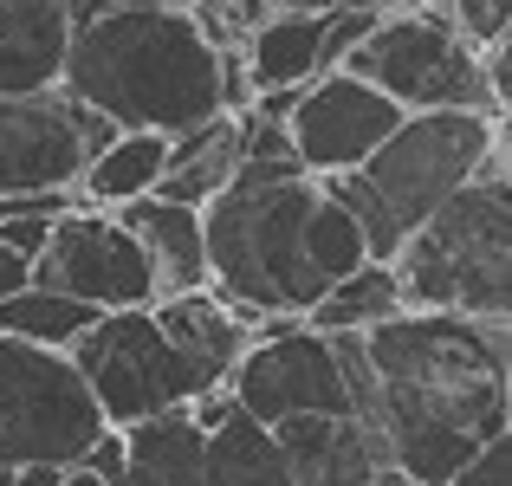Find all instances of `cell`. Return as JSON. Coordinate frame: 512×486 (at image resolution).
<instances>
[{
	"mask_svg": "<svg viewBox=\"0 0 512 486\" xmlns=\"http://www.w3.org/2000/svg\"><path fill=\"white\" fill-rule=\"evenodd\" d=\"M370 363V415L363 435L422 486H448L506 435V357L512 324H474L448 312H402L357 331Z\"/></svg>",
	"mask_w": 512,
	"mask_h": 486,
	"instance_id": "6da1fadb",
	"label": "cell"
},
{
	"mask_svg": "<svg viewBox=\"0 0 512 486\" xmlns=\"http://www.w3.org/2000/svg\"><path fill=\"white\" fill-rule=\"evenodd\" d=\"M65 91L117 130H182L221 117V52L201 39L188 7L143 0H72Z\"/></svg>",
	"mask_w": 512,
	"mask_h": 486,
	"instance_id": "7a4b0ae2",
	"label": "cell"
},
{
	"mask_svg": "<svg viewBox=\"0 0 512 486\" xmlns=\"http://www.w3.org/2000/svg\"><path fill=\"white\" fill-rule=\"evenodd\" d=\"M325 175H312L299 156L240 162L234 182L201 208V240H208V286L253 318H299L325 299V279L305 260V221H312Z\"/></svg>",
	"mask_w": 512,
	"mask_h": 486,
	"instance_id": "3957f363",
	"label": "cell"
},
{
	"mask_svg": "<svg viewBox=\"0 0 512 486\" xmlns=\"http://www.w3.org/2000/svg\"><path fill=\"white\" fill-rule=\"evenodd\" d=\"M493 162H500V117L493 111H415L389 130V143L363 169L331 175L325 188L357 214L370 260L389 266L402 240Z\"/></svg>",
	"mask_w": 512,
	"mask_h": 486,
	"instance_id": "277c9868",
	"label": "cell"
},
{
	"mask_svg": "<svg viewBox=\"0 0 512 486\" xmlns=\"http://www.w3.org/2000/svg\"><path fill=\"white\" fill-rule=\"evenodd\" d=\"M402 312H448L474 324H512V188L500 169L474 175L435 208L389 260Z\"/></svg>",
	"mask_w": 512,
	"mask_h": 486,
	"instance_id": "5b68a950",
	"label": "cell"
},
{
	"mask_svg": "<svg viewBox=\"0 0 512 486\" xmlns=\"http://www.w3.org/2000/svg\"><path fill=\"white\" fill-rule=\"evenodd\" d=\"M104 428L111 422L65 350L0 337V474L78 467Z\"/></svg>",
	"mask_w": 512,
	"mask_h": 486,
	"instance_id": "8992f818",
	"label": "cell"
},
{
	"mask_svg": "<svg viewBox=\"0 0 512 486\" xmlns=\"http://www.w3.org/2000/svg\"><path fill=\"white\" fill-rule=\"evenodd\" d=\"M350 78L376 85L402 117L415 111H493L480 52L448 26V0L422 13H383L357 52L344 59Z\"/></svg>",
	"mask_w": 512,
	"mask_h": 486,
	"instance_id": "52a82bcc",
	"label": "cell"
},
{
	"mask_svg": "<svg viewBox=\"0 0 512 486\" xmlns=\"http://www.w3.org/2000/svg\"><path fill=\"white\" fill-rule=\"evenodd\" d=\"M65 357L78 363V376H85V389L98 396V415L111 428L150 422V415H163V409H188V402L208 389L169 350V337L156 331L150 305H137V312H98L72 337Z\"/></svg>",
	"mask_w": 512,
	"mask_h": 486,
	"instance_id": "ba28073f",
	"label": "cell"
},
{
	"mask_svg": "<svg viewBox=\"0 0 512 486\" xmlns=\"http://www.w3.org/2000/svg\"><path fill=\"white\" fill-rule=\"evenodd\" d=\"M227 389H234L240 415H253L260 428H279L292 415H350L338 337L312 331L299 318H266L240 370L227 376Z\"/></svg>",
	"mask_w": 512,
	"mask_h": 486,
	"instance_id": "9c48e42d",
	"label": "cell"
},
{
	"mask_svg": "<svg viewBox=\"0 0 512 486\" xmlns=\"http://www.w3.org/2000/svg\"><path fill=\"white\" fill-rule=\"evenodd\" d=\"M117 137L111 117L85 111L65 85L0 98V195H78L85 162Z\"/></svg>",
	"mask_w": 512,
	"mask_h": 486,
	"instance_id": "30bf717a",
	"label": "cell"
},
{
	"mask_svg": "<svg viewBox=\"0 0 512 486\" xmlns=\"http://www.w3.org/2000/svg\"><path fill=\"white\" fill-rule=\"evenodd\" d=\"M33 286L59 292V299H78V305H91V312H137V305H156L150 260H143V247L130 240V227L104 208H85V201L52 221L46 253L33 260Z\"/></svg>",
	"mask_w": 512,
	"mask_h": 486,
	"instance_id": "8fae6325",
	"label": "cell"
},
{
	"mask_svg": "<svg viewBox=\"0 0 512 486\" xmlns=\"http://www.w3.org/2000/svg\"><path fill=\"white\" fill-rule=\"evenodd\" d=\"M396 124H402V111L376 85H363L350 72H318L312 85H299V98L286 111V143L305 169L331 182V175L363 169L389 143Z\"/></svg>",
	"mask_w": 512,
	"mask_h": 486,
	"instance_id": "7c38bea8",
	"label": "cell"
},
{
	"mask_svg": "<svg viewBox=\"0 0 512 486\" xmlns=\"http://www.w3.org/2000/svg\"><path fill=\"white\" fill-rule=\"evenodd\" d=\"M150 312H156V331L169 337V350H175V357H182L208 389L227 383V376L240 370V357H247V344H253V318H240L214 286L175 292V299H156Z\"/></svg>",
	"mask_w": 512,
	"mask_h": 486,
	"instance_id": "4fadbf2b",
	"label": "cell"
},
{
	"mask_svg": "<svg viewBox=\"0 0 512 486\" xmlns=\"http://www.w3.org/2000/svg\"><path fill=\"white\" fill-rule=\"evenodd\" d=\"M273 435L292 467V486H376L389 467V454L350 415H292Z\"/></svg>",
	"mask_w": 512,
	"mask_h": 486,
	"instance_id": "5bb4252c",
	"label": "cell"
},
{
	"mask_svg": "<svg viewBox=\"0 0 512 486\" xmlns=\"http://www.w3.org/2000/svg\"><path fill=\"white\" fill-rule=\"evenodd\" d=\"M72 52V7L65 0H0V98L52 91Z\"/></svg>",
	"mask_w": 512,
	"mask_h": 486,
	"instance_id": "9a60e30c",
	"label": "cell"
},
{
	"mask_svg": "<svg viewBox=\"0 0 512 486\" xmlns=\"http://www.w3.org/2000/svg\"><path fill=\"white\" fill-rule=\"evenodd\" d=\"M117 221L130 227V240L143 247L156 279V299H175V292H201L208 286V240H201V208H182V201L143 195L130 208H117Z\"/></svg>",
	"mask_w": 512,
	"mask_h": 486,
	"instance_id": "2e32d148",
	"label": "cell"
},
{
	"mask_svg": "<svg viewBox=\"0 0 512 486\" xmlns=\"http://www.w3.org/2000/svg\"><path fill=\"white\" fill-rule=\"evenodd\" d=\"M240 59H247L253 98H260V91H299V85H312V78L325 72V13H305V7L266 13V20L247 33Z\"/></svg>",
	"mask_w": 512,
	"mask_h": 486,
	"instance_id": "e0dca14e",
	"label": "cell"
},
{
	"mask_svg": "<svg viewBox=\"0 0 512 486\" xmlns=\"http://www.w3.org/2000/svg\"><path fill=\"white\" fill-rule=\"evenodd\" d=\"M208 435L188 409H163L124 428V486H201Z\"/></svg>",
	"mask_w": 512,
	"mask_h": 486,
	"instance_id": "ac0fdd59",
	"label": "cell"
},
{
	"mask_svg": "<svg viewBox=\"0 0 512 486\" xmlns=\"http://www.w3.org/2000/svg\"><path fill=\"white\" fill-rule=\"evenodd\" d=\"M240 162H247L240 156V117L221 111V117H208V124L169 137V175L156 182V195L182 201V208H208V201L234 182Z\"/></svg>",
	"mask_w": 512,
	"mask_h": 486,
	"instance_id": "d6986e66",
	"label": "cell"
},
{
	"mask_svg": "<svg viewBox=\"0 0 512 486\" xmlns=\"http://www.w3.org/2000/svg\"><path fill=\"white\" fill-rule=\"evenodd\" d=\"M163 175H169V137H163V130H117V137L85 162V175H78V201L117 214V208H130V201L156 195Z\"/></svg>",
	"mask_w": 512,
	"mask_h": 486,
	"instance_id": "ffe728a7",
	"label": "cell"
},
{
	"mask_svg": "<svg viewBox=\"0 0 512 486\" xmlns=\"http://www.w3.org/2000/svg\"><path fill=\"white\" fill-rule=\"evenodd\" d=\"M201 486H292V467H286V454H279V435L234 409L208 435Z\"/></svg>",
	"mask_w": 512,
	"mask_h": 486,
	"instance_id": "44dd1931",
	"label": "cell"
},
{
	"mask_svg": "<svg viewBox=\"0 0 512 486\" xmlns=\"http://www.w3.org/2000/svg\"><path fill=\"white\" fill-rule=\"evenodd\" d=\"M402 318V292H396V273H389L383 260L357 266L350 279H338V286L325 292V299L305 312V324L325 337H344V331H376V324Z\"/></svg>",
	"mask_w": 512,
	"mask_h": 486,
	"instance_id": "7402d4cb",
	"label": "cell"
},
{
	"mask_svg": "<svg viewBox=\"0 0 512 486\" xmlns=\"http://www.w3.org/2000/svg\"><path fill=\"white\" fill-rule=\"evenodd\" d=\"M98 318L91 305L59 299L46 286H26L13 299H0V337H26V344H46V350H72V337Z\"/></svg>",
	"mask_w": 512,
	"mask_h": 486,
	"instance_id": "603a6c76",
	"label": "cell"
},
{
	"mask_svg": "<svg viewBox=\"0 0 512 486\" xmlns=\"http://www.w3.org/2000/svg\"><path fill=\"white\" fill-rule=\"evenodd\" d=\"M305 260H312V273L325 279V286H338V279H350L357 266H370V247H363L357 214H350L331 188L318 195L312 221H305Z\"/></svg>",
	"mask_w": 512,
	"mask_h": 486,
	"instance_id": "cb8c5ba5",
	"label": "cell"
},
{
	"mask_svg": "<svg viewBox=\"0 0 512 486\" xmlns=\"http://www.w3.org/2000/svg\"><path fill=\"white\" fill-rule=\"evenodd\" d=\"M448 26L474 52H487L512 33V0H448Z\"/></svg>",
	"mask_w": 512,
	"mask_h": 486,
	"instance_id": "d4e9b609",
	"label": "cell"
},
{
	"mask_svg": "<svg viewBox=\"0 0 512 486\" xmlns=\"http://www.w3.org/2000/svg\"><path fill=\"white\" fill-rule=\"evenodd\" d=\"M376 20H383L376 7H331L325 13V72H344V59L370 39Z\"/></svg>",
	"mask_w": 512,
	"mask_h": 486,
	"instance_id": "484cf974",
	"label": "cell"
},
{
	"mask_svg": "<svg viewBox=\"0 0 512 486\" xmlns=\"http://www.w3.org/2000/svg\"><path fill=\"white\" fill-rule=\"evenodd\" d=\"M448 486H512V428H506V435H493Z\"/></svg>",
	"mask_w": 512,
	"mask_h": 486,
	"instance_id": "4316f807",
	"label": "cell"
},
{
	"mask_svg": "<svg viewBox=\"0 0 512 486\" xmlns=\"http://www.w3.org/2000/svg\"><path fill=\"white\" fill-rule=\"evenodd\" d=\"M480 72H487V98H493V117H506L512 124V33L500 46L480 52Z\"/></svg>",
	"mask_w": 512,
	"mask_h": 486,
	"instance_id": "83f0119b",
	"label": "cell"
},
{
	"mask_svg": "<svg viewBox=\"0 0 512 486\" xmlns=\"http://www.w3.org/2000/svg\"><path fill=\"white\" fill-rule=\"evenodd\" d=\"M46 240H52V221H33V214H0V247L20 253L26 266L46 253Z\"/></svg>",
	"mask_w": 512,
	"mask_h": 486,
	"instance_id": "f1b7e54d",
	"label": "cell"
},
{
	"mask_svg": "<svg viewBox=\"0 0 512 486\" xmlns=\"http://www.w3.org/2000/svg\"><path fill=\"white\" fill-rule=\"evenodd\" d=\"M78 467L98 474L104 486H124V428H104V435L85 448V461H78Z\"/></svg>",
	"mask_w": 512,
	"mask_h": 486,
	"instance_id": "f546056e",
	"label": "cell"
},
{
	"mask_svg": "<svg viewBox=\"0 0 512 486\" xmlns=\"http://www.w3.org/2000/svg\"><path fill=\"white\" fill-rule=\"evenodd\" d=\"M26 286H33V266H26L20 253L0 247V299H13V292H26Z\"/></svg>",
	"mask_w": 512,
	"mask_h": 486,
	"instance_id": "4dcf8cb0",
	"label": "cell"
},
{
	"mask_svg": "<svg viewBox=\"0 0 512 486\" xmlns=\"http://www.w3.org/2000/svg\"><path fill=\"white\" fill-rule=\"evenodd\" d=\"M493 169H500V182L512 188V124L500 117V162H493Z\"/></svg>",
	"mask_w": 512,
	"mask_h": 486,
	"instance_id": "1f68e13d",
	"label": "cell"
},
{
	"mask_svg": "<svg viewBox=\"0 0 512 486\" xmlns=\"http://www.w3.org/2000/svg\"><path fill=\"white\" fill-rule=\"evenodd\" d=\"M279 7H305V13H331V7H370V0H279Z\"/></svg>",
	"mask_w": 512,
	"mask_h": 486,
	"instance_id": "d6a6232c",
	"label": "cell"
},
{
	"mask_svg": "<svg viewBox=\"0 0 512 486\" xmlns=\"http://www.w3.org/2000/svg\"><path fill=\"white\" fill-rule=\"evenodd\" d=\"M52 486H104V480H98V474H85V467H65V474L52 480Z\"/></svg>",
	"mask_w": 512,
	"mask_h": 486,
	"instance_id": "836d02e7",
	"label": "cell"
},
{
	"mask_svg": "<svg viewBox=\"0 0 512 486\" xmlns=\"http://www.w3.org/2000/svg\"><path fill=\"white\" fill-rule=\"evenodd\" d=\"M370 7H376V13H422L428 0H370Z\"/></svg>",
	"mask_w": 512,
	"mask_h": 486,
	"instance_id": "e575fe53",
	"label": "cell"
},
{
	"mask_svg": "<svg viewBox=\"0 0 512 486\" xmlns=\"http://www.w3.org/2000/svg\"><path fill=\"white\" fill-rule=\"evenodd\" d=\"M376 486H422V480H409L402 467H383V480H376Z\"/></svg>",
	"mask_w": 512,
	"mask_h": 486,
	"instance_id": "d590c367",
	"label": "cell"
},
{
	"mask_svg": "<svg viewBox=\"0 0 512 486\" xmlns=\"http://www.w3.org/2000/svg\"><path fill=\"white\" fill-rule=\"evenodd\" d=\"M143 7H195V0H143Z\"/></svg>",
	"mask_w": 512,
	"mask_h": 486,
	"instance_id": "8d00e7d4",
	"label": "cell"
},
{
	"mask_svg": "<svg viewBox=\"0 0 512 486\" xmlns=\"http://www.w3.org/2000/svg\"><path fill=\"white\" fill-rule=\"evenodd\" d=\"M0 486H20V474H0Z\"/></svg>",
	"mask_w": 512,
	"mask_h": 486,
	"instance_id": "74e56055",
	"label": "cell"
},
{
	"mask_svg": "<svg viewBox=\"0 0 512 486\" xmlns=\"http://www.w3.org/2000/svg\"><path fill=\"white\" fill-rule=\"evenodd\" d=\"M65 7H72V0H65Z\"/></svg>",
	"mask_w": 512,
	"mask_h": 486,
	"instance_id": "f35d334b",
	"label": "cell"
}]
</instances>
